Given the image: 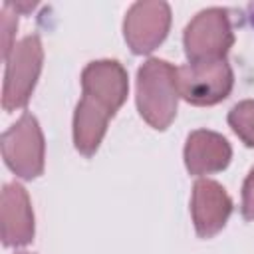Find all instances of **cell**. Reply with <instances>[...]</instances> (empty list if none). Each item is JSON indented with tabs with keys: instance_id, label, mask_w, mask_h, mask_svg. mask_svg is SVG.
<instances>
[{
	"instance_id": "7c38bea8",
	"label": "cell",
	"mask_w": 254,
	"mask_h": 254,
	"mask_svg": "<svg viewBox=\"0 0 254 254\" xmlns=\"http://www.w3.org/2000/svg\"><path fill=\"white\" fill-rule=\"evenodd\" d=\"M16 28H18V12L8 2H4V6H2V56H4V60L10 56V52L16 44V42H12Z\"/></svg>"
},
{
	"instance_id": "9c48e42d",
	"label": "cell",
	"mask_w": 254,
	"mask_h": 254,
	"mask_svg": "<svg viewBox=\"0 0 254 254\" xmlns=\"http://www.w3.org/2000/svg\"><path fill=\"white\" fill-rule=\"evenodd\" d=\"M2 244L10 248L26 246L34 240L36 222L28 190L20 183H6L0 196Z\"/></svg>"
},
{
	"instance_id": "4fadbf2b",
	"label": "cell",
	"mask_w": 254,
	"mask_h": 254,
	"mask_svg": "<svg viewBox=\"0 0 254 254\" xmlns=\"http://www.w3.org/2000/svg\"><path fill=\"white\" fill-rule=\"evenodd\" d=\"M240 214H242L244 220H254V167L248 171V175L242 183Z\"/></svg>"
},
{
	"instance_id": "ba28073f",
	"label": "cell",
	"mask_w": 254,
	"mask_h": 254,
	"mask_svg": "<svg viewBox=\"0 0 254 254\" xmlns=\"http://www.w3.org/2000/svg\"><path fill=\"white\" fill-rule=\"evenodd\" d=\"M234 210L232 198L226 189L212 179H196L190 194V216L198 238L216 236L228 222Z\"/></svg>"
},
{
	"instance_id": "52a82bcc",
	"label": "cell",
	"mask_w": 254,
	"mask_h": 254,
	"mask_svg": "<svg viewBox=\"0 0 254 254\" xmlns=\"http://www.w3.org/2000/svg\"><path fill=\"white\" fill-rule=\"evenodd\" d=\"M171 30V6L165 0H139L123 18V38L137 56L157 50Z\"/></svg>"
},
{
	"instance_id": "6da1fadb",
	"label": "cell",
	"mask_w": 254,
	"mask_h": 254,
	"mask_svg": "<svg viewBox=\"0 0 254 254\" xmlns=\"http://www.w3.org/2000/svg\"><path fill=\"white\" fill-rule=\"evenodd\" d=\"M81 99L73 111V147L93 157L107 133L109 121L129 93L127 69L117 60H95L81 69Z\"/></svg>"
},
{
	"instance_id": "9a60e30c",
	"label": "cell",
	"mask_w": 254,
	"mask_h": 254,
	"mask_svg": "<svg viewBox=\"0 0 254 254\" xmlns=\"http://www.w3.org/2000/svg\"><path fill=\"white\" fill-rule=\"evenodd\" d=\"M16 254H36V252H26V250H22V252H16Z\"/></svg>"
},
{
	"instance_id": "7a4b0ae2",
	"label": "cell",
	"mask_w": 254,
	"mask_h": 254,
	"mask_svg": "<svg viewBox=\"0 0 254 254\" xmlns=\"http://www.w3.org/2000/svg\"><path fill=\"white\" fill-rule=\"evenodd\" d=\"M135 103L141 119L157 129L165 131L177 117L179 87L177 67L161 58H149L137 69Z\"/></svg>"
},
{
	"instance_id": "3957f363",
	"label": "cell",
	"mask_w": 254,
	"mask_h": 254,
	"mask_svg": "<svg viewBox=\"0 0 254 254\" xmlns=\"http://www.w3.org/2000/svg\"><path fill=\"white\" fill-rule=\"evenodd\" d=\"M234 12L222 6L200 10L183 32V48L189 64L224 60L234 46Z\"/></svg>"
},
{
	"instance_id": "8992f818",
	"label": "cell",
	"mask_w": 254,
	"mask_h": 254,
	"mask_svg": "<svg viewBox=\"0 0 254 254\" xmlns=\"http://www.w3.org/2000/svg\"><path fill=\"white\" fill-rule=\"evenodd\" d=\"M179 97L196 107H210L224 101L234 87V71L230 62H198L177 67Z\"/></svg>"
},
{
	"instance_id": "8fae6325",
	"label": "cell",
	"mask_w": 254,
	"mask_h": 254,
	"mask_svg": "<svg viewBox=\"0 0 254 254\" xmlns=\"http://www.w3.org/2000/svg\"><path fill=\"white\" fill-rule=\"evenodd\" d=\"M230 129L236 133V137L246 145L254 149V99H242L238 101L226 117Z\"/></svg>"
},
{
	"instance_id": "277c9868",
	"label": "cell",
	"mask_w": 254,
	"mask_h": 254,
	"mask_svg": "<svg viewBox=\"0 0 254 254\" xmlns=\"http://www.w3.org/2000/svg\"><path fill=\"white\" fill-rule=\"evenodd\" d=\"M4 83H2V107L4 111H16L28 105L44 65V48L38 34H28L14 44L10 56L4 60Z\"/></svg>"
},
{
	"instance_id": "5bb4252c",
	"label": "cell",
	"mask_w": 254,
	"mask_h": 254,
	"mask_svg": "<svg viewBox=\"0 0 254 254\" xmlns=\"http://www.w3.org/2000/svg\"><path fill=\"white\" fill-rule=\"evenodd\" d=\"M246 18H248L250 26L254 28V2H250V4L246 6Z\"/></svg>"
},
{
	"instance_id": "5b68a950",
	"label": "cell",
	"mask_w": 254,
	"mask_h": 254,
	"mask_svg": "<svg viewBox=\"0 0 254 254\" xmlns=\"http://www.w3.org/2000/svg\"><path fill=\"white\" fill-rule=\"evenodd\" d=\"M2 159L6 167L24 181H34L46 167V141L40 121L24 111L16 123L2 133Z\"/></svg>"
},
{
	"instance_id": "30bf717a",
	"label": "cell",
	"mask_w": 254,
	"mask_h": 254,
	"mask_svg": "<svg viewBox=\"0 0 254 254\" xmlns=\"http://www.w3.org/2000/svg\"><path fill=\"white\" fill-rule=\"evenodd\" d=\"M185 167L190 175L202 177L224 171L232 161L228 139L210 129H194L189 133L183 149Z\"/></svg>"
}]
</instances>
